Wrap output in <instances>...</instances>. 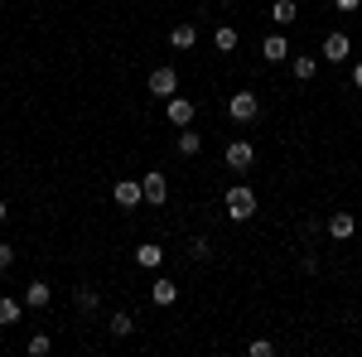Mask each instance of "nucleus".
Segmentation results:
<instances>
[{
    "label": "nucleus",
    "instance_id": "393cba45",
    "mask_svg": "<svg viewBox=\"0 0 362 357\" xmlns=\"http://www.w3.org/2000/svg\"><path fill=\"white\" fill-rule=\"evenodd\" d=\"M10 266H15V247H10V242H0V271H10Z\"/></svg>",
    "mask_w": 362,
    "mask_h": 357
},
{
    "label": "nucleus",
    "instance_id": "cd10ccee",
    "mask_svg": "<svg viewBox=\"0 0 362 357\" xmlns=\"http://www.w3.org/2000/svg\"><path fill=\"white\" fill-rule=\"evenodd\" d=\"M5 218H10V203H5V198H0V222H5Z\"/></svg>",
    "mask_w": 362,
    "mask_h": 357
},
{
    "label": "nucleus",
    "instance_id": "aec40b11",
    "mask_svg": "<svg viewBox=\"0 0 362 357\" xmlns=\"http://www.w3.org/2000/svg\"><path fill=\"white\" fill-rule=\"evenodd\" d=\"M213 49H218V54H232V49H237V29L223 25L218 34H213Z\"/></svg>",
    "mask_w": 362,
    "mask_h": 357
},
{
    "label": "nucleus",
    "instance_id": "4be33fe9",
    "mask_svg": "<svg viewBox=\"0 0 362 357\" xmlns=\"http://www.w3.org/2000/svg\"><path fill=\"white\" fill-rule=\"evenodd\" d=\"M20 314H25V304H20V300H10V295L0 300V324H20Z\"/></svg>",
    "mask_w": 362,
    "mask_h": 357
},
{
    "label": "nucleus",
    "instance_id": "7ed1b4c3",
    "mask_svg": "<svg viewBox=\"0 0 362 357\" xmlns=\"http://www.w3.org/2000/svg\"><path fill=\"white\" fill-rule=\"evenodd\" d=\"M223 160H227V169H237V174H247V169L256 165V145H251V140H227Z\"/></svg>",
    "mask_w": 362,
    "mask_h": 357
},
{
    "label": "nucleus",
    "instance_id": "f3484780",
    "mask_svg": "<svg viewBox=\"0 0 362 357\" xmlns=\"http://www.w3.org/2000/svg\"><path fill=\"white\" fill-rule=\"evenodd\" d=\"M150 300L155 304H174L179 300V285H174V280H155V285H150Z\"/></svg>",
    "mask_w": 362,
    "mask_h": 357
},
{
    "label": "nucleus",
    "instance_id": "a211bd4d",
    "mask_svg": "<svg viewBox=\"0 0 362 357\" xmlns=\"http://www.w3.org/2000/svg\"><path fill=\"white\" fill-rule=\"evenodd\" d=\"M198 150H203V136H198V131H189V126H184V131H179V155H184V160H194Z\"/></svg>",
    "mask_w": 362,
    "mask_h": 357
},
{
    "label": "nucleus",
    "instance_id": "f8f14e48",
    "mask_svg": "<svg viewBox=\"0 0 362 357\" xmlns=\"http://www.w3.org/2000/svg\"><path fill=\"white\" fill-rule=\"evenodd\" d=\"M261 58H266V63H285V58H290V44H285V34H271V39L261 44Z\"/></svg>",
    "mask_w": 362,
    "mask_h": 357
},
{
    "label": "nucleus",
    "instance_id": "ddd939ff",
    "mask_svg": "<svg viewBox=\"0 0 362 357\" xmlns=\"http://www.w3.org/2000/svg\"><path fill=\"white\" fill-rule=\"evenodd\" d=\"M194 44H198V29L194 25H174V29H169V49L184 54V49H194Z\"/></svg>",
    "mask_w": 362,
    "mask_h": 357
},
{
    "label": "nucleus",
    "instance_id": "4468645a",
    "mask_svg": "<svg viewBox=\"0 0 362 357\" xmlns=\"http://www.w3.org/2000/svg\"><path fill=\"white\" fill-rule=\"evenodd\" d=\"M290 73H295L300 83H309V78L319 73V58H314V54H295V58H290Z\"/></svg>",
    "mask_w": 362,
    "mask_h": 357
},
{
    "label": "nucleus",
    "instance_id": "423d86ee",
    "mask_svg": "<svg viewBox=\"0 0 362 357\" xmlns=\"http://www.w3.org/2000/svg\"><path fill=\"white\" fill-rule=\"evenodd\" d=\"M140 189H145V203H155V208H160V203L169 198V179L160 174V169H145V179H140Z\"/></svg>",
    "mask_w": 362,
    "mask_h": 357
},
{
    "label": "nucleus",
    "instance_id": "1a4fd4ad",
    "mask_svg": "<svg viewBox=\"0 0 362 357\" xmlns=\"http://www.w3.org/2000/svg\"><path fill=\"white\" fill-rule=\"evenodd\" d=\"M266 15H271V25L290 29V25H295V15H300V5H295V0H271V10H266Z\"/></svg>",
    "mask_w": 362,
    "mask_h": 357
},
{
    "label": "nucleus",
    "instance_id": "39448f33",
    "mask_svg": "<svg viewBox=\"0 0 362 357\" xmlns=\"http://www.w3.org/2000/svg\"><path fill=\"white\" fill-rule=\"evenodd\" d=\"M145 87H150V97H160V102H169V97L179 92V73H174V68H155Z\"/></svg>",
    "mask_w": 362,
    "mask_h": 357
},
{
    "label": "nucleus",
    "instance_id": "f03ea898",
    "mask_svg": "<svg viewBox=\"0 0 362 357\" xmlns=\"http://www.w3.org/2000/svg\"><path fill=\"white\" fill-rule=\"evenodd\" d=\"M227 116H232L237 126H251V121L261 116V97H256V92H232V97H227Z\"/></svg>",
    "mask_w": 362,
    "mask_h": 357
},
{
    "label": "nucleus",
    "instance_id": "c85d7f7f",
    "mask_svg": "<svg viewBox=\"0 0 362 357\" xmlns=\"http://www.w3.org/2000/svg\"><path fill=\"white\" fill-rule=\"evenodd\" d=\"M223 5H232V0H223Z\"/></svg>",
    "mask_w": 362,
    "mask_h": 357
},
{
    "label": "nucleus",
    "instance_id": "f257e3e1",
    "mask_svg": "<svg viewBox=\"0 0 362 357\" xmlns=\"http://www.w3.org/2000/svg\"><path fill=\"white\" fill-rule=\"evenodd\" d=\"M223 213L232 222H251L256 218V193H251L247 184H232V189L223 193Z\"/></svg>",
    "mask_w": 362,
    "mask_h": 357
},
{
    "label": "nucleus",
    "instance_id": "6e6552de",
    "mask_svg": "<svg viewBox=\"0 0 362 357\" xmlns=\"http://www.w3.org/2000/svg\"><path fill=\"white\" fill-rule=\"evenodd\" d=\"M348 54H353V39L334 29V34L324 39V63H348Z\"/></svg>",
    "mask_w": 362,
    "mask_h": 357
},
{
    "label": "nucleus",
    "instance_id": "dca6fc26",
    "mask_svg": "<svg viewBox=\"0 0 362 357\" xmlns=\"http://www.w3.org/2000/svg\"><path fill=\"white\" fill-rule=\"evenodd\" d=\"M107 333H112V338H131V333H136V319L121 309V314H112V319H107Z\"/></svg>",
    "mask_w": 362,
    "mask_h": 357
},
{
    "label": "nucleus",
    "instance_id": "20e7f679",
    "mask_svg": "<svg viewBox=\"0 0 362 357\" xmlns=\"http://www.w3.org/2000/svg\"><path fill=\"white\" fill-rule=\"evenodd\" d=\"M165 116H169V126H174V131H184V126H194L198 107L189 102V97H179V92H174V97L165 102Z\"/></svg>",
    "mask_w": 362,
    "mask_h": 357
},
{
    "label": "nucleus",
    "instance_id": "9d476101",
    "mask_svg": "<svg viewBox=\"0 0 362 357\" xmlns=\"http://www.w3.org/2000/svg\"><path fill=\"white\" fill-rule=\"evenodd\" d=\"M49 300H54V285L49 280H29V290H25L29 309H49Z\"/></svg>",
    "mask_w": 362,
    "mask_h": 357
},
{
    "label": "nucleus",
    "instance_id": "9b49d317",
    "mask_svg": "<svg viewBox=\"0 0 362 357\" xmlns=\"http://www.w3.org/2000/svg\"><path fill=\"white\" fill-rule=\"evenodd\" d=\"M353 232H358V218H353V213H334V218H329V237H334V242H348Z\"/></svg>",
    "mask_w": 362,
    "mask_h": 357
},
{
    "label": "nucleus",
    "instance_id": "5701e85b",
    "mask_svg": "<svg viewBox=\"0 0 362 357\" xmlns=\"http://www.w3.org/2000/svg\"><path fill=\"white\" fill-rule=\"evenodd\" d=\"M189 256H194V261H208V256H213V242H208V237H194V242H189Z\"/></svg>",
    "mask_w": 362,
    "mask_h": 357
},
{
    "label": "nucleus",
    "instance_id": "0eeeda50",
    "mask_svg": "<svg viewBox=\"0 0 362 357\" xmlns=\"http://www.w3.org/2000/svg\"><path fill=\"white\" fill-rule=\"evenodd\" d=\"M112 198H116V208H140L145 203V189H140V179H121L112 189Z\"/></svg>",
    "mask_w": 362,
    "mask_h": 357
},
{
    "label": "nucleus",
    "instance_id": "2eb2a0df",
    "mask_svg": "<svg viewBox=\"0 0 362 357\" xmlns=\"http://www.w3.org/2000/svg\"><path fill=\"white\" fill-rule=\"evenodd\" d=\"M73 304H78L83 314H97V309H102V295H97L92 285H78V290H73Z\"/></svg>",
    "mask_w": 362,
    "mask_h": 357
},
{
    "label": "nucleus",
    "instance_id": "b1692460",
    "mask_svg": "<svg viewBox=\"0 0 362 357\" xmlns=\"http://www.w3.org/2000/svg\"><path fill=\"white\" fill-rule=\"evenodd\" d=\"M247 353H251V357H271V353H276V348H271L266 338H256V343H247Z\"/></svg>",
    "mask_w": 362,
    "mask_h": 357
},
{
    "label": "nucleus",
    "instance_id": "412c9836",
    "mask_svg": "<svg viewBox=\"0 0 362 357\" xmlns=\"http://www.w3.org/2000/svg\"><path fill=\"white\" fill-rule=\"evenodd\" d=\"M160 261H165V251H160V247H136V266H145V271H155Z\"/></svg>",
    "mask_w": 362,
    "mask_h": 357
},
{
    "label": "nucleus",
    "instance_id": "6ab92c4d",
    "mask_svg": "<svg viewBox=\"0 0 362 357\" xmlns=\"http://www.w3.org/2000/svg\"><path fill=\"white\" fill-rule=\"evenodd\" d=\"M25 353L29 357H49V353H54V338H49V333H34V338L25 343Z\"/></svg>",
    "mask_w": 362,
    "mask_h": 357
},
{
    "label": "nucleus",
    "instance_id": "bb28decb",
    "mask_svg": "<svg viewBox=\"0 0 362 357\" xmlns=\"http://www.w3.org/2000/svg\"><path fill=\"white\" fill-rule=\"evenodd\" d=\"M353 87H362V63H353Z\"/></svg>",
    "mask_w": 362,
    "mask_h": 357
},
{
    "label": "nucleus",
    "instance_id": "a878e982",
    "mask_svg": "<svg viewBox=\"0 0 362 357\" xmlns=\"http://www.w3.org/2000/svg\"><path fill=\"white\" fill-rule=\"evenodd\" d=\"M358 5H362V0H338V10H343V15H353Z\"/></svg>",
    "mask_w": 362,
    "mask_h": 357
}]
</instances>
